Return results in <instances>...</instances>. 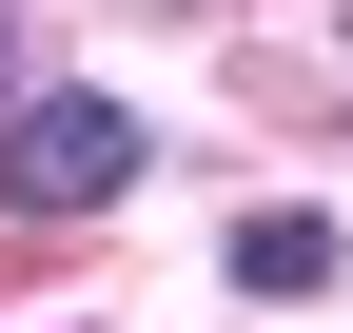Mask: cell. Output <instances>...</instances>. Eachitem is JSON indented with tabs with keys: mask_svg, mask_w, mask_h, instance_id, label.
Returning <instances> with one entry per match:
<instances>
[{
	"mask_svg": "<svg viewBox=\"0 0 353 333\" xmlns=\"http://www.w3.org/2000/svg\"><path fill=\"white\" fill-rule=\"evenodd\" d=\"M20 98H39V78H20V0H0V118H20Z\"/></svg>",
	"mask_w": 353,
	"mask_h": 333,
	"instance_id": "obj_3",
	"label": "cell"
},
{
	"mask_svg": "<svg viewBox=\"0 0 353 333\" xmlns=\"http://www.w3.org/2000/svg\"><path fill=\"white\" fill-rule=\"evenodd\" d=\"M118 196H138V118H118V98H20V118H0V216H20V235L118 216Z\"/></svg>",
	"mask_w": 353,
	"mask_h": 333,
	"instance_id": "obj_1",
	"label": "cell"
},
{
	"mask_svg": "<svg viewBox=\"0 0 353 333\" xmlns=\"http://www.w3.org/2000/svg\"><path fill=\"white\" fill-rule=\"evenodd\" d=\"M334 255H353V235L294 216V196H275V216H236V294H334Z\"/></svg>",
	"mask_w": 353,
	"mask_h": 333,
	"instance_id": "obj_2",
	"label": "cell"
}]
</instances>
